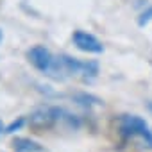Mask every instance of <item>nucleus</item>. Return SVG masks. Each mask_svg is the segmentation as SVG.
<instances>
[{
    "instance_id": "obj_1",
    "label": "nucleus",
    "mask_w": 152,
    "mask_h": 152,
    "mask_svg": "<svg viewBox=\"0 0 152 152\" xmlns=\"http://www.w3.org/2000/svg\"><path fill=\"white\" fill-rule=\"evenodd\" d=\"M99 73V63L97 61H79L70 56H59L54 61V66L50 70V77L54 79H64V77H81L83 81L95 79Z\"/></svg>"
},
{
    "instance_id": "obj_7",
    "label": "nucleus",
    "mask_w": 152,
    "mask_h": 152,
    "mask_svg": "<svg viewBox=\"0 0 152 152\" xmlns=\"http://www.w3.org/2000/svg\"><path fill=\"white\" fill-rule=\"evenodd\" d=\"M150 20H152V7H148L147 11H143V13L140 15V20H138V23L143 27V25H147Z\"/></svg>"
},
{
    "instance_id": "obj_10",
    "label": "nucleus",
    "mask_w": 152,
    "mask_h": 152,
    "mask_svg": "<svg viewBox=\"0 0 152 152\" xmlns=\"http://www.w3.org/2000/svg\"><path fill=\"white\" fill-rule=\"evenodd\" d=\"M148 109H150V111H152V102H148Z\"/></svg>"
},
{
    "instance_id": "obj_8",
    "label": "nucleus",
    "mask_w": 152,
    "mask_h": 152,
    "mask_svg": "<svg viewBox=\"0 0 152 152\" xmlns=\"http://www.w3.org/2000/svg\"><path fill=\"white\" fill-rule=\"evenodd\" d=\"M2 132H6V127H4V122L0 120V134H2Z\"/></svg>"
},
{
    "instance_id": "obj_3",
    "label": "nucleus",
    "mask_w": 152,
    "mask_h": 152,
    "mask_svg": "<svg viewBox=\"0 0 152 152\" xmlns=\"http://www.w3.org/2000/svg\"><path fill=\"white\" fill-rule=\"evenodd\" d=\"M27 59H29V63H31L36 70H39V72H43V73H47V75L50 73V70H52V66H54V61H56V57L50 54V50L45 48L43 45H34L32 48H29Z\"/></svg>"
},
{
    "instance_id": "obj_6",
    "label": "nucleus",
    "mask_w": 152,
    "mask_h": 152,
    "mask_svg": "<svg viewBox=\"0 0 152 152\" xmlns=\"http://www.w3.org/2000/svg\"><path fill=\"white\" fill-rule=\"evenodd\" d=\"M23 124H25V118H23V116H18L16 120H13V122L6 127V134H13V132L20 131V129L23 127Z\"/></svg>"
},
{
    "instance_id": "obj_2",
    "label": "nucleus",
    "mask_w": 152,
    "mask_h": 152,
    "mask_svg": "<svg viewBox=\"0 0 152 152\" xmlns=\"http://www.w3.org/2000/svg\"><path fill=\"white\" fill-rule=\"evenodd\" d=\"M118 134L124 141L127 140H141L147 148L152 150V131L148 124L138 115H122L118 118Z\"/></svg>"
},
{
    "instance_id": "obj_4",
    "label": "nucleus",
    "mask_w": 152,
    "mask_h": 152,
    "mask_svg": "<svg viewBox=\"0 0 152 152\" xmlns=\"http://www.w3.org/2000/svg\"><path fill=\"white\" fill-rule=\"evenodd\" d=\"M72 41L79 50L88 52V54H102L104 52V45L100 43V39L86 31H75L72 34Z\"/></svg>"
},
{
    "instance_id": "obj_5",
    "label": "nucleus",
    "mask_w": 152,
    "mask_h": 152,
    "mask_svg": "<svg viewBox=\"0 0 152 152\" xmlns=\"http://www.w3.org/2000/svg\"><path fill=\"white\" fill-rule=\"evenodd\" d=\"M13 148L16 152H45V148L31 138H15L13 140Z\"/></svg>"
},
{
    "instance_id": "obj_9",
    "label": "nucleus",
    "mask_w": 152,
    "mask_h": 152,
    "mask_svg": "<svg viewBox=\"0 0 152 152\" xmlns=\"http://www.w3.org/2000/svg\"><path fill=\"white\" fill-rule=\"evenodd\" d=\"M2 38H4V36H2V31H0V43H2Z\"/></svg>"
}]
</instances>
